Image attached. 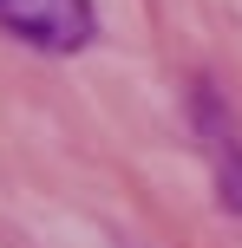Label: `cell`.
Returning <instances> with one entry per match:
<instances>
[{
    "instance_id": "cell-1",
    "label": "cell",
    "mask_w": 242,
    "mask_h": 248,
    "mask_svg": "<svg viewBox=\"0 0 242 248\" xmlns=\"http://www.w3.org/2000/svg\"><path fill=\"white\" fill-rule=\"evenodd\" d=\"M0 26L39 52H79L98 33L92 0H0Z\"/></svg>"
}]
</instances>
